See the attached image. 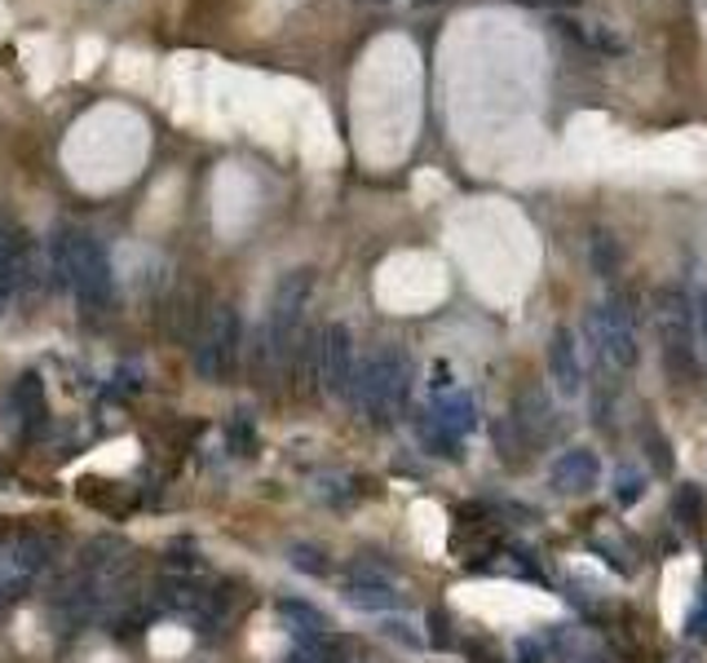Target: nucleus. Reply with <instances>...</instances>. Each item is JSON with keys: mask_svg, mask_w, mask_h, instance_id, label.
Listing matches in <instances>:
<instances>
[{"mask_svg": "<svg viewBox=\"0 0 707 663\" xmlns=\"http://www.w3.org/2000/svg\"><path fill=\"white\" fill-rule=\"evenodd\" d=\"M49 262H53L58 284H66L84 310H106L115 302L111 257H106V248L89 231H80V226H53Z\"/></svg>", "mask_w": 707, "mask_h": 663, "instance_id": "obj_1", "label": "nucleus"}, {"mask_svg": "<svg viewBox=\"0 0 707 663\" xmlns=\"http://www.w3.org/2000/svg\"><path fill=\"white\" fill-rule=\"evenodd\" d=\"M407 385H411V363H407V354L393 349V345H385V349H376V354L358 367V376H354V398L362 402V411H367L371 420H389V416L407 402Z\"/></svg>", "mask_w": 707, "mask_h": 663, "instance_id": "obj_2", "label": "nucleus"}, {"mask_svg": "<svg viewBox=\"0 0 707 663\" xmlns=\"http://www.w3.org/2000/svg\"><path fill=\"white\" fill-rule=\"evenodd\" d=\"M301 358H310L315 380H324L328 394L354 398V376H358V358H354V336L346 324H328L319 328L306 345H297Z\"/></svg>", "mask_w": 707, "mask_h": 663, "instance_id": "obj_3", "label": "nucleus"}, {"mask_svg": "<svg viewBox=\"0 0 707 663\" xmlns=\"http://www.w3.org/2000/svg\"><path fill=\"white\" fill-rule=\"evenodd\" d=\"M235 358H239V315H235V306L217 302L195 332V367H199V376L222 380L235 371Z\"/></svg>", "mask_w": 707, "mask_h": 663, "instance_id": "obj_4", "label": "nucleus"}, {"mask_svg": "<svg viewBox=\"0 0 707 663\" xmlns=\"http://www.w3.org/2000/svg\"><path fill=\"white\" fill-rule=\"evenodd\" d=\"M695 593H699V562L695 558H682L664 571V598H659V611H664V624L668 629H682L690 606H695Z\"/></svg>", "mask_w": 707, "mask_h": 663, "instance_id": "obj_5", "label": "nucleus"}, {"mask_svg": "<svg viewBox=\"0 0 707 663\" xmlns=\"http://www.w3.org/2000/svg\"><path fill=\"white\" fill-rule=\"evenodd\" d=\"M597 332H602V349L615 358V363H633V328H628V315H624V306L619 302H606L602 310H597Z\"/></svg>", "mask_w": 707, "mask_h": 663, "instance_id": "obj_6", "label": "nucleus"}, {"mask_svg": "<svg viewBox=\"0 0 707 663\" xmlns=\"http://www.w3.org/2000/svg\"><path fill=\"white\" fill-rule=\"evenodd\" d=\"M22 262H27V244H22V231L0 217V306L9 302V293L18 288L22 279Z\"/></svg>", "mask_w": 707, "mask_h": 663, "instance_id": "obj_7", "label": "nucleus"}, {"mask_svg": "<svg viewBox=\"0 0 707 663\" xmlns=\"http://www.w3.org/2000/svg\"><path fill=\"white\" fill-rule=\"evenodd\" d=\"M341 598L354 611H393L398 606V593L385 580H362V575H346Z\"/></svg>", "mask_w": 707, "mask_h": 663, "instance_id": "obj_8", "label": "nucleus"}, {"mask_svg": "<svg viewBox=\"0 0 707 663\" xmlns=\"http://www.w3.org/2000/svg\"><path fill=\"white\" fill-rule=\"evenodd\" d=\"M13 402H18V416H22L27 429H40V425H44L49 402H44V385H40L35 371H27V376L13 385Z\"/></svg>", "mask_w": 707, "mask_h": 663, "instance_id": "obj_9", "label": "nucleus"}, {"mask_svg": "<svg viewBox=\"0 0 707 663\" xmlns=\"http://www.w3.org/2000/svg\"><path fill=\"white\" fill-rule=\"evenodd\" d=\"M279 615H284V624H288L297 638H328V615H324L319 606H310V602L284 598V602H279Z\"/></svg>", "mask_w": 707, "mask_h": 663, "instance_id": "obj_10", "label": "nucleus"}, {"mask_svg": "<svg viewBox=\"0 0 707 663\" xmlns=\"http://www.w3.org/2000/svg\"><path fill=\"white\" fill-rule=\"evenodd\" d=\"M593 478H597V465H593V456H584V451H571L566 460L553 465V482H557L562 491H584V487H593Z\"/></svg>", "mask_w": 707, "mask_h": 663, "instance_id": "obj_11", "label": "nucleus"}, {"mask_svg": "<svg viewBox=\"0 0 707 663\" xmlns=\"http://www.w3.org/2000/svg\"><path fill=\"white\" fill-rule=\"evenodd\" d=\"M549 363H553V376H557L566 389H575V385H580V363H575V345H571V336H566V332H557V336H553V354H549Z\"/></svg>", "mask_w": 707, "mask_h": 663, "instance_id": "obj_12", "label": "nucleus"}, {"mask_svg": "<svg viewBox=\"0 0 707 663\" xmlns=\"http://www.w3.org/2000/svg\"><path fill=\"white\" fill-rule=\"evenodd\" d=\"M226 438H230V447H235L239 456H253V451H257V434H253V420H248V416H235V420L226 425Z\"/></svg>", "mask_w": 707, "mask_h": 663, "instance_id": "obj_13", "label": "nucleus"}, {"mask_svg": "<svg viewBox=\"0 0 707 663\" xmlns=\"http://www.w3.org/2000/svg\"><path fill=\"white\" fill-rule=\"evenodd\" d=\"M293 567H297V571H310V575H328V562H324V553H319L315 544H297V549H293Z\"/></svg>", "mask_w": 707, "mask_h": 663, "instance_id": "obj_14", "label": "nucleus"}, {"mask_svg": "<svg viewBox=\"0 0 707 663\" xmlns=\"http://www.w3.org/2000/svg\"><path fill=\"white\" fill-rule=\"evenodd\" d=\"M385 638H393V642H402V646H420V633H411L407 624H398V620H385V629H380Z\"/></svg>", "mask_w": 707, "mask_h": 663, "instance_id": "obj_15", "label": "nucleus"}, {"mask_svg": "<svg viewBox=\"0 0 707 663\" xmlns=\"http://www.w3.org/2000/svg\"><path fill=\"white\" fill-rule=\"evenodd\" d=\"M699 324H704V340H707V293L699 297Z\"/></svg>", "mask_w": 707, "mask_h": 663, "instance_id": "obj_16", "label": "nucleus"}, {"mask_svg": "<svg viewBox=\"0 0 707 663\" xmlns=\"http://www.w3.org/2000/svg\"><path fill=\"white\" fill-rule=\"evenodd\" d=\"M526 4H575V0H526Z\"/></svg>", "mask_w": 707, "mask_h": 663, "instance_id": "obj_17", "label": "nucleus"}, {"mask_svg": "<svg viewBox=\"0 0 707 663\" xmlns=\"http://www.w3.org/2000/svg\"><path fill=\"white\" fill-rule=\"evenodd\" d=\"M416 4H433V0H416Z\"/></svg>", "mask_w": 707, "mask_h": 663, "instance_id": "obj_18", "label": "nucleus"}, {"mask_svg": "<svg viewBox=\"0 0 707 663\" xmlns=\"http://www.w3.org/2000/svg\"><path fill=\"white\" fill-rule=\"evenodd\" d=\"M376 4H385V0H376Z\"/></svg>", "mask_w": 707, "mask_h": 663, "instance_id": "obj_19", "label": "nucleus"}]
</instances>
